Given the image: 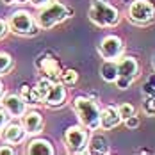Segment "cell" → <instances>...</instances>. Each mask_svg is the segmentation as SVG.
Segmentation results:
<instances>
[{
	"label": "cell",
	"instance_id": "6da1fadb",
	"mask_svg": "<svg viewBox=\"0 0 155 155\" xmlns=\"http://www.w3.org/2000/svg\"><path fill=\"white\" fill-rule=\"evenodd\" d=\"M73 110H75L82 127H86L87 130L100 128V107H98L96 100L89 98V96H75Z\"/></svg>",
	"mask_w": 155,
	"mask_h": 155
},
{
	"label": "cell",
	"instance_id": "7a4b0ae2",
	"mask_svg": "<svg viewBox=\"0 0 155 155\" xmlns=\"http://www.w3.org/2000/svg\"><path fill=\"white\" fill-rule=\"evenodd\" d=\"M73 15V11L70 7H66L61 2H48L47 5L39 7V13L36 16V23L41 31H50L55 25H59L61 21H64L66 18Z\"/></svg>",
	"mask_w": 155,
	"mask_h": 155
},
{
	"label": "cell",
	"instance_id": "3957f363",
	"mask_svg": "<svg viewBox=\"0 0 155 155\" xmlns=\"http://www.w3.org/2000/svg\"><path fill=\"white\" fill-rule=\"evenodd\" d=\"M87 16L96 27H104V29L116 27L120 23V18H121L120 11L105 0H93Z\"/></svg>",
	"mask_w": 155,
	"mask_h": 155
},
{
	"label": "cell",
	"instance_id": "277c9868",
	"mask_svg": "<svg viewBox=\"0 0 155 155\" xmlns=\"http://www.w3.org/2000/svg\"><path fill=\"white\" fill-rule=\"evenodd\" d=\"M116 70H118V77L114 84L118 89H128L134 78L139 75V64L130 55H121L120 59H116Z\"/></svg>",
	"mask_w": 155,
	"mask_h": 155
},
{
	"label": "cell",
	"instance_id": "5b68a950",
	"mask_svg": "<svg viewBox=\"0 0 155 155\" xmlns=\"http://www.w3.org/2000/svg\"><path fill=\"white\" fill-rule=\"evenodd\" d=\"M7 25H9V31L18 36H34V34H38V29H39L36 23V18L25 9L15 11L9 16Z\"/></svg>",
	"mask_w": 155,
	"mask_h": 155
},
{
	"label": "cell",
	"instance_id": "8992f818",
	"mask_svg": "<svg viewBox=\"0 0 155 155\" xmlns=\"http://www.w3.org/2000/svg\"><path fill=\"white\" fill-rule=\"evenodd\" d=\"M127 18L134 25H148L155 18V5L150 0H132L127 9Z\"/></svg>",
	"mask_w": 155,
	"mask_h": 155
},
{
	"label": "cell",
	"instance_id": "52a82bcc",
	"mask_svg": "<svg viewBox=\"0 0 155 155\" xmlns=\"http://www.w3.org/2000/svg\"><path fill=\"white\" fill-rule=\"evenodd\" d=\"M87 141H89L87 128L82 125H73L64 132V146L70 153H84L87 148Z\"/></svg>",
	"mask_w": 155,
	"mask_h": 155
},
{
	"label": "cell",
	"instance_id": "ba28073f",
	"mask_svg": "<svg viewBox=\"0 0 155 155\" xmlns=\"http://www.w3.org/2000/svg\"><path fill=\"white\" fill-rule=\"evenodd\" d=\"M123 39L120 36H114V34H109L105 36L100 45H98V54L102 55V59L105 61H116L123 55Z\"/></svg>",
	"mask_w": 155,
	"mask_h": 155
},
{
	"label": "cell",
	"instance_id": "9c48e42d",
	"mask_svg": "<svg viewBox=\"0 0 155 155\" xmlns=\"http://www.w3.org/2000/svg\"><path fill=\"white\" fill-rule=\"evenodd\" d=\"M0 105L7 110L11 118H21L27 112V104L21 100L20 94L15 93H4V96L0 98Z\"/></svg>",
	"mask_w": 155,
	"mask_h": 155
},
{
	"label": "cell",
	"instance_id": "30bf717a",
	"mask_svg": "<svg viewBox=\"0 0 155 155\" xmlns=\"http://www.w3.org/2000/svg\"><path fill=\"white\" fill-rule=\"evenodd\" d=\"M0 137L4 143L7 144H20L23 143V139L27 137V132L23 128V125H18V123H7L2 130H0Z\"/></svg>",
	"mask_w": 155,
	"mask_h": 155
},
{
	"label": "cell",
	"instance_id": "8fae6325",
	"mask_svg": "<svg viewBox=\"0 0 155 155\" xmlns=\"http://www.w3.org/2000/svg\"><path fill=\"white\" fill-rule=\"evenodd\" d=\"M66 86L62 84V82H54L52 86H50V89H48V93L43 96V102L47 104L48 107H61L62 104H64V100H66Z\"/></svg>",
	"mask_w": 155,
	"mask_h": 155
},
{
	"label": "cell",
	"instance_id": "7c38bea8",
	"mask_svg": "<svg viewBox=\"0 0 155 155\" xmlns=\"http://www.w3.org/2000/svg\"><path fill=\"white\" fill-rule=\"evenodd\" d=\"M120 123H121V116L118 112V107L107 105V107L100 109V128L110 130V128L118 127Z\"/></svg>",
	"mask_w": 155,
	"mask_h": 155
},
{
	"label": "cell",
	"instance_id": "4fadbf2b",
	"mask_svg": "<svg viewBox=\"0 0 155 155\" xmlns=\"http://www.w3.org/2000/svg\"><path fill=\"white\" fill-rule=\"evenodd\" d=\"M23 128H25V132L27 134H31V136H36V134H39L41 130H43V127H45V121H43V116L38 112V110H29V112H25L23 116Z\"/></svg>",
	"mask_w": 155,
	"mask_h": 155
},
{
	"label": "cell",
	"instance_id": "5bb4252c",
	"mask_svg": "<svg viewBox=\"0 0 155 155\" xmlns=\"http://www.w3.org/2000/svg\"><path fill=\"white\" fill-rule=\"evenodd\" d=\"M36 66L43 71V75H45V77L52 78L54 82H57L59 77H61L62 68L59 66L57 59H54V57H41L39 61L36 62Z\"/></svg>",
	"mask_w": 155,
	"mask_h": 155
},
{
	"label": "cell",
	"instance_id": "9a60e30c",
	"mask_svg": "<svg viewBox=\"0 0 155 155\" xmlns=\"http://www.w3.org/2000/svg\"><path fill=\"white\" fill-rule=\"evenodd\" d=\"M86 152H89V153H94V155H105L110 152V146H109V141L104 137V136H100V134H94L91 139L87 141V148H86Z\"/></svg>",
	"mask_w": 155,
	"mask_h": 155
},
{
	"label": "cell",
	"instance_id": "2e32d148",
	"mask_svg": "<svg viewBox=\"0 0 155 155\" xmlns=\"http://www.w3.org/2000/svg\"><path fill=\"white\" fill-rule=\"evenodd\" d=\"M54 146L47 139H32L27 146L29 155H54Z\"/></svg>",
	"mask_w": 155,
	"mask_h": 155
},
{
	"label": "cell",
	"instance_id": "e0dca14e",
	"mask_svg": "<svg viewBox=\"0 0 155 155\" xmlns=\"http://www.w3.org/2000/svg\"><path fill=\"white\" fill-rule=\"evenodd\" d=\"M20 96H21V100L27 105H36V104L41 102V96L38 93V89L36 87H31L29 84H21L20 86Z\"/></svg>",
	"mask_w": 155,
	"mask_h": 155
},
{
	"label": "cell",
	"instance_id": "ac0fdd59",
	"mask_svg": "<svg viewBox=\"0 0 155 155\" xmlns=\"http://www.w3.org/2000/svg\"><path fill=\"white\" fill-rule=\"evenodd\" d=\"M100 75L105 82H114L118 77V70H116V61H104L100 66Z\"/></svg>",
	"mask_w": 155,
	"mask_h": 155
},
{
	"label": "cell",
	"instance_id": "d6986e66",
	"mask_svg": "<svg viewBox=\"0 0 155 155\" xmlns=\"http://www.w3.org/2000/svg\"><path fill=\"white\" fill-rule=\"evenodd\" d=\"M59 82H62L64 86H75L78 82V73L77 70H62L61 71V77H59Z\"/></svg>",
	"mask_w": 155,
	"mask_h": 155
},
{
	"label": "cell",
	"instance_id": "ffe728a7",
	"mask_svg": "<svg viewBox=\"0 0 155 155\" xmlns=\"http://www.w3.org/2000/svg\"><path fill=\"white\" fill-rule=\"evenodd\" d=\"M54 84V80L52 78H48V77H43L38 80V84H36V89H38V93H39V96H41V102H43V96L48 93V89H50V86Z\"/></svg>",
	"mask_w": 155,
	"mask_h": 155
},
{
	"label": "cell",
	"instance_id": "44dd1931",
	"mask_svg": "<svg viewBox=\"0 0 155 155\" xmlns=\"http://www.w3.org/2000/svg\"><path fill=\"white\" fill-rule=\"evenodd\" d=\"M13 68V57L5 52H0V77L5 75Z\"/></svg>",
	"mask_w": 155,
	"mask_h": 155
},
{
	"label": "cell",
	"instance_id": "7402d4cb",
	"mask_svg": "<svg viewBox=\"0 0 155 155\" xmlns=\"http://www.w3.org/2000/svg\"><path fill=\"white\" fill-rule=\"evenodd\" d=\"M143 112H144L146 116H150V118L155 116V96L146 94V98H144V102H143Z\"/></svg>",
	"mask_w": 155,
	"mask_h": 155
},
{
	"label": "cell",
	"instance_id": "603a6c76",
	"mask_svg": "<svg viewBox=\"0 0 155 155\" xmlns=\"http://www.w3.org/2000/svg\"><path fill=\"white\" fill-rule=\"evenodd\" d=\"M118 112H120L121 121H123V120H127L128 116L136 114V107H134L132 104H121V105H118Z\"/></svg>",
	"mask_w": 155,
	"mask_h": 155
},
{
	"label": "cell",
	"instance_id": "cb8c5ba5",
	"mask_svg": "<svg viewBox=\"0 0 155 155\" xmlns=\"http://www.w3.org/2000/svg\"><path fill=\"white\" fill-rule=\"evenodd\" d=\"M123 123H125V127H127L128 130H134V128H137V127H139L141 120H139V116L132 114V116H128L127 120H123Z\"/></svg>",
	"mask_w": 155,
	"mask_h": 155
},
{
	"label": "cell",
	"instance_id": "d4e9b609",
	"mask_svg": "<svg viewBox=\"0 0 155 155\" xmlns=\"http://www.w3.org/2000/svg\"><path fill=\"white\" fill-rule=\"evenodd\" d=\"M144 93L146 94H150V96H155V73L152 75V77L148 78V82L144 84Z\"/></svg>",
	"mask_w": 155,
	"mask_h": 155
},
{
	"label": "cell",
	"instance_id": "484cf974",
	"mask_svg": "<svg viewBox=\"0 0 155 155\" xmlns=\"http://www.w3.org/2000/svg\"><path fill=\"white\" fill-rule=\"evenodd\" d=\"M9 118H11V116L7 114V110H5L4 107H0V130L9 123Z\"/></svg>",
	"mask_w": 155,
	"mask_h": 155
},
{
	"label": "cell",
	"instance_id": "4316f807",
	"mask_svg": "<svg viewBox=\"0 0 155 155\" xmlns=\"http://www.w3.org/2000/svg\"><path fill=\"white\" fill-rule=\"evenodd\" d=\"M7 31H9V25H7V21H5V20H0V39H2V38H5Z\"/></svg>",
	"mask_w": 155,
	"mask_h": 155
},
{
	"label": "cell",
	"instance_id": "83f0119b",
	"mask_svg": "<svg viewBox=\"0 0 155 155\" xmlns=\"http://www.w3.org/2000/svg\"><path fill=\"white\" fill-rule=\"evenodd\" d=\"M0 155H15V150L7 144V146H0Z\"/></svg>",
	"mask_w": 155,
	"mask_h": 155
},
{
	"label": "cell",
	"instance_id": "f1b7e54d",
	"mask_svg": "<svg viewBox=\"0 0 155 155\" xmlns=\"http://www.w3.org/2000/svg\"><path fill=\"white\" fill-rule=\"evenodd\" d=\"M48 2H52V0H29V4H32L34 7H43V5H47Z\"/></svg>",
	"mask_w": 155,
	"mask_h": 155
},
{
	"label": "cell",
	"instance_id": "f546056e",
	"mask_svg": "<svg viewBox=\"0 0 155 155\" xmlns=\"http://www.w3.org/2000/svg\"><path fill=\"white\" fill-rule=\"evenodd\" d=\"M4 4H7V5H13V4H25V2H29V0H2Z\"/></svg>",
	"mask_w": 155,
	"mask_h": 155
},
{
	"label": "cell",
	"instance_id": "4dcf8cb0",
	"mask_svg": "<svg viewBox=\"0 0 155 155\" xmlns=\"http://www.w3.org/2000/svg\"><path fill=\"white\" fill-rule=\"evenodd\" d=\"M4 93H5V91H4V84H2V82H0V98H2V96H4Z\"/></svg>",
	"mask_w": 155,
	"mask_h": 155
},
{
	"label": "cell",
	"instance_id": "1f68e13d",
	"mask_svg": "<svg viewBox=\"0 0 155 155\" xmlns=\"http://www.w3.org/2000/svg\"><path fill=\"white\" fill-rule=\"evenodd\" d=\"M153 70H155V57H153Z\"/></svg>",
	"mask_w": 155,
	"mask_h": 155
}]
</instances>
